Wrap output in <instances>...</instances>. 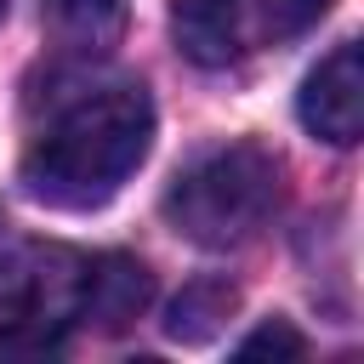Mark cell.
Instances as JSON below:
<instances>
[{
    "mask_svg": "<svg viewBox=\"0 0 364 364\" xmlns=\"http://www.w3.org/2000/svg\"><path fill=\"white\" fill-rule=\"evenodd\" d=\"M154 102L142 85H97L57 108L23 154V188L51 210H97L148 159Z\"/></svg>",
    "mask_w": 364,
    "mask_h": 364,
    "instance_id": "cell-1",
    "label": "cell"
},
{
    "mask_svg": "<svg viewBox=\"0 0 364 364\" xmlns=\"http://www.w3.org/2000/svg\"><path fill=\"white\" fill-rule=\"evenodd\" d=\"M273 205H279V159L256 142L210 148L165 188V222L205 250L245 245L273 216Z\"/></svg>",
    "mask_w": 364,
    "mask_h": 364,
    "instance_id": "cell-2",
    "label": "cell"
},
{
    "mask_svg": "<svg viewBox=\"0 0 364 364\" xmlns=\"http://www.w3.org/2000/svg\"><path fill=\"white\" fill-rule=\"evenodd\" d=\"M80 290L85 256L57 245L17 256L0 290V358H51L63 347V330L80 318Z\"/></svg>",
    "mask_w": 364,
    "mask_h": 364,
    "instance_id": "cell-3",
    "label": "cell"
},
{
    "mask_svg": "<svg viewBox=\"0 0 364 364\" xmlns=\"http://www.w3.org/2000/svg\"><path fill=\"white\" fill-rule=\"evenodd\" d=\"M171 34L188 63L228 68L284 28H279V0H171Z\"/></svg>",
    "mask_w": 364,
    "mask_h": 364,
    "instance_id": "cell-4",
    "label": "cell"
},
{
    "mask_svg": "<svg viewBox=\"0 0 364 364\" xmlns=\"http://www.w3.org/2000/svg\"><path fill=\"white\" fill-rule=\"evenodd\" d=\"M296 114L330 148L358 142V131H364V57H358V40H341L330 57H318V68L301 80Z\"/></svg>",
    "mask_w": 364,
    "mask_h": 364,
    "instance_id": "cell-5",
    "label": "cell"
},
{
    "mask_svg": "<svg viewBox=\"0 0 364 364\" xmlns=\"http://www.w3.org/2000/svg\"><path fill=\"white\" fill-rule=\"evenodd\" d=\"M154 296V273L136 256H97L85 262V290H80V324L114 336L125 330Z\"/></svg>",
    "mask_w": 364,
    "mask_h": 364,
    "instance_id": "cell-6",
    "label": "cell"
},
{
    "mask_svg": "<svg viewBox=\"0 0 364 364\" xmlns=\"http://www.w3.org/2000/svg\"><path fill=\"white\" fill-rule=\"evenodd\" d=\"M233 307H239V290H233L228 279H193V284H182V296L171 301L165 336H171V341H210V336L228 324Z\"/></svg>",
    "mask_w": 364,
    "mask_h": 364,
    "instance_id": "cell-7",
    "label": "cell"
},
{
    "mask_svg": "<svg viewBox=\"0 0 364 364\" xmlns=\"http://www.w3.org/2000/svg\"><path fill=\"white\" fill-rule=\"evenodd\" d=\"M40 11H46L57 40H68L74 51H97L119 34L125 0H40Z\"/></svg>",
    "mask_w": 364,
    "mask_h": 364,
    "instance_id": "cell-8",
    "label": "cell"
},
{
    "mask_svg": "<svg viewBox=\"0 0 364 364\" xmlns=\"http://www.w3.org/2000/svg\"><path fill=\"white\" fill-rule=\"evenodd\" d=\"M307 353V341H301V330H290L284 318H267V324H256L245 341H239V358H301Z\"/></svg>",
    "mask_w": 364,
    "mask_h": 364,
    "instance_id": "cell-9",
    "label": "cell"
},
{
    "mask_svg": "<svg viewBox=\"0 0 364 364\" xmlns=\"http://www.w3.org/2000/svg\"><path fill=\"white\" fill-rule=\"evenodd\" d=\"M330 6H336V0H279V28H284V34H296V28L318 23Z\"/></svg>",
    "mask_w": 364,
    "mask_h": 364,
    "instance_id": "cell-10",
    "label": "cell"
},
{
    "mask_svg": "<svg viewBox=\"0 0 364 364\" xmlns=\"http://www.w3.org/2000/svg\"><path fill=\"white\" fill-rule=\"evenodd\" d=\"M0 17H6V0H0Z\"/></svg>",
    "mask_w": 364,
    "mask_h": 364,
    "instance_id": "cell-11",
    "label": "cell"
}]
</instances>
